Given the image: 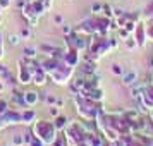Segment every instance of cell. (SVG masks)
Segmentation results:
<instances>
[{
  "instance_id": "cell-1",
  "label": "cell",
  "mask_w": 153,
  "mask_h": 146,
  "mask_svg": "<svg viewBox=\"0 0 153 146\" xmlns=\"http://www.w3.org/2000/svg\"><path fill=\"white\" fill-rule=\"evenodd\" d=\"M31 131H33V134L36 138H40L47 146L53 145V141L59 138V132H60L52 120H38V119H36L35 124L31 125Z\"/></svg>"
},
{
  "instance_id": "cell-2",
  "label": "cell",
  "mask_w": 153,
  "mask_h": 146,
  "mask_svg": "<svg viewBox=\"0 0 153 146\" xmlns=\"http://www.w3.org/2000/svg\"><path fill=\"white\" fill-rule=\"evenodd\" d=\"M21 12L26 17V21L29 22V26L31 28H36L40 17L45 12H48V10L45 7V2L43 0H24L22 2V7H21Z\"/></svg>"
},
{
  "instance_id": "cell-3",
  "label": "cell",
  "mask_w": 153,
  "mask_h": 146,
  "mask_svg": "<svg viewBox=\"0 0 153 146\" xmlns=\"http://www.w3.org/2000/svg\"><path fill=\"white\" fill-rule=\"evenodd\" d=\"M112 50L110 38H107V35H93L90 36V47H88V53L93 60H100L102 57L108 55Z\"/></svg>"
},
{
  "instance_id": "cell-4",
  "label": "cell",
  "mask_w": 153,
  "mask_h": 146,
  "mask_svg": "<svg viewBox=\"0 0 153 146\" xmlns=\"http://www.w3.org/2000/svg\"><path fill=\"white\" fill-rule=\"evenodd\" d=\"M62 60L69 67H79V64H81V52L76 48H67L65 52H64V57H62Z\"/></svg>"
},
{
  "instance_id": "cell-5",
  "label": "cell",
  "mask_w": 153,
  "mask_h": 146,
  "mask_svg": "<svg viewBox=\"0 0 153 146\" xmlns=\"http://www.w3.org/2000/svg\"><path fill=\"white\" fill-rule=\"evenodd\" d=\"M50 77H48V74H47V70L43 69L40 64L36 62V65L33 67V84L35 86H45L47 84V81H48Z\"/></svg>"
},
{
  "instance_id": "cell-6",
  "label": "cell",
  "mask_w": 153,
  "mask_h": 146,
  "mask_svg": "<svg viewBox=\"0 0 153 146\" xmlns=\"http://www.w3.org/2000/svg\"><path fill=\"white\" fill-rule=\"evenodd\" d=\"M132 36L138 40V43H139V47H141V48L146 47V43H148V31H146V26H145V22H143V21L136 24V29H134Z\"/></svg>"
},
{
  "instance_id": "cell-7",
  "label": "cell",
  "mask_w": 153,
  "mask_h": 146,
  "mask_svg": "<svg viewBox=\"0 0 153 146\" xmlns=\"http://www.w3.org/2000/svg\"><path fill=\"white\" fill-rule=\"evenodd\" d=\"M38 102H40V93H38V91H35V90L24 91V103H26V107H28V108L36 107V105H38Z\"/></svg>"
},
{
  "instance_id": "cell-8",
  "label": "cell",
  "mask_w": 153,
  "mask_h": 146,
  "mask_svg": "<svg viewBox=\"0 0 153 146\" xmlns=\"http://www.w3.org/2000/svg\"><path fill=\"white\" fill-rule=\"evenodd\" d=\"M38 119V113H36L33 108H24L22 110V124L24 125H33Z\"/></svg>"
},
{
  "instance_id": "cell-9",
  "label": "cell",
  "mask_w": 153,
  "mask_h": 146,
  "mask_svg": "<svg viewBox=\"0 0 153 146\" xmlns=\"http://www.w3.org/2000/svg\"><path fill=\"white\" fill-rule=\"evenodd\" d=\"M24 59H28V60H36L38 59V55H40V50H38V47H35V45H28V47H24Z\"/></svg>"
},
{
  "instance_id": "cell-10",
  "label": "cell",
  "mask_w": 153,
  "mask_h": 146,
  "mask_svg": "<svg viewBox=\"0 0 153 146\" xmlns=\"http://www.w3.org/2000/svg\"><path fill=\"white\" fill-rule=\"evenodd\" d=\"M138 83V74L134 72V70H129V72H124V76H122V84L126 86H132V84Z\"/></svg>"
},
{
  "instance_id": "cell-11",
  "label": "cell",
  "mask_w": 153,
  "mask_h": 146,
  "mask_svg": "<svg viewBox=\"0 0 153 146\" xmlns=\"http://www.w3.org/2000/svg\"><path fill=\"white\" fill-rule=\"evenodd\" d=\"M124 47H126V50H127V52H134V50L139 48V43H138V40H136V38L131 35V36H129V38L124 42Z\"/></svg>"
},
{
  "instance_id": "cell-12",
  "label": "cell",
  "mask_w": 153,
  "mask_h": 146,
  "mask_svg": "<svg viewBox=\"0 0 153 146\" xmlns=\"http://www.w3.org/2000/svg\"><path fill=\"white\" fill-rule=\"evenodd\" d=\"M53 124L57 125V129H59V131L62 132L64 129L67 127V124H69V120H67V117H65V115H62V113H60L59 117H55V119H53Z\"/></svg>"
},
{
  "instance_id": "cell-13",
  "label": "cell",
  "mask_w": 153,
  "mask_h": 146,
  "mask_svg": "<svg viewBox=\"0 0 153 146\" xmlns=\"http://www.w3.org/2000/svg\"><path fill=\"white\" fill-rule=\"evenodd\" d=\"M110 72L114 74V76L122 77V76H124V72H126V69L120 65V64H112V65H110Z\"/></svg>"
},
{
  "instance_id": "cell-14",
  "label": "cell",
  "mask_w": 153,
  "mask_h": 146,
  "mask_svg": "<svg viewBox=\"0 0 153 146\" xmlns=\"http://www.w3.org/2000/svg\"><path fill=\"white\" fill-rule=\"evenodd\" d=\"M7 43L10 45V47H17V45H21L22 43L21 35H19V33H17V35H9L7 36Z\"/></svg>"
},
{
  "instance_id": "cell-15",
  "label": "cell",
  "mask_w": 153,
  "mask_h": 146,
  "mask_svg": "<svg viewBox=\"0 0 153 146\" xmlns=\"http://www.w3.org/2000/svg\"><path fill=\"white\" fill-rule=\"evenodd\" d=\"M31 26H24V28H21V31H19V35H21L22 40H31L33 38V31H31Z\"/></svg>"
},
{
  "instance_id": "cell-16",
  "label": "cell",
  "mask_w": 153,
  "mask_h": 146,
  "mask_svg": "<svg viewBox=\"0 0 153 146\" xmlns=\"http://www.w3.org/2000/svg\"><path fill=\"white\" fill-rule=\"evenodd\" d=\"M10 145L12 146H24V134H14L12 139H10Z\"/></svg>"
},
{
  "instance_id": "cell-17",
  "label": "cell",
  "mask_w": 153,
  "mask_h": 146,
  "mask_svg": "<svg viewBox=\"0 0 153 146\" xmlns=\"http://www.w3.org/2000/svg\"><path fill=\"white\" fill-rule=\"evenodd\" d=\"M102 16H103V17H108V19H114V7H112V5H108V4H103Z\"/></svg>"
},
{
  "instance_id": "cell-18",
  "label": "cell",
  "mask_w": 153,
  "mask_h": 146,
  "mask_svg": "<svg viewBox=\"0 0 153 146\" xmlns=\"http://www.w3.org/2000/svg\"><path fill=\"white\" fill-rule=\"evenodd\" d=\"M47 108H48V115L50 117H59V115H60V113H62V108H60V107H59V105H52V107H47Z\"/></svg>"
},
{
  "instance_id": "cell-19",
  "label": "cell",
  "mask_w": 153,
  "mask_h": 146,
  "mask_svg": "<svg viewBox=\"0 0 153 146\" xmlns=\"http://www.w3.org/2000/svg\"><path fill=\"white\" fill-rule=\"evenodd\" d=\"M10 108V102L7 98H2L0 96V113H5V112Z\"/></svg>"
},
{
  "instance_id": "cell-20",
  "label": "cell",
  "mask_w": 153,
  "mask_h": 146,
  "mask_svg": "<svg viewBox=\"0 0 153 146\" xmlns=\"http://www.w3.org/2000/svg\"><path fill=\"white\" fill-rule=\"evenodd\" d=\"M102 9H103V4L102 2H97L91 5V14L93 16H102Z\"/></svg>"
},
{
  "instance_id": "cell-21",
  "label": "cell",
  "mask_w": 153,
  "mask_h": 146,
  "mask_svg": "<svg viewBox=\"0 0 153 146\" xmlns=\"http://www.w3.org/2000/svg\"><path fill=\"white\" fill-rule=\"evenodd\" d=\"M117 36H119V40H122V42H126L129 36H131V33L127 31V29H124V28H119L117 29Z\"/></svg>"
},
{
  "instance_id": "cell-22",
  "label": "cell",
  "mask_w": 153,
  "mask_h": 146,
  "mask_svg": "<svg viewBox=\"0 0 153 146\" xmlns=\"http://www.w3.org/2000/svg\"><path fill=\"white\" fill-rule=\"evenodd\" d=\"M12 4H14V0H0V9L2 10H9L12 7Z\"/></svg>"
},
{
  "instance_id": "cell-23",
  "label": "cell",
  "mask_w": 153,
  "mask_h": 146,
  "mask_svg": "<svg viewBox=\"0 0 153 146\" xmlns=\"http://www.w3.org/2000/svg\"><path fill=\"white\" fill-rule=\"evenodd\" d=\"M62 33L65 36H69V35H72V33H74V29H72V26H71V24H62Z\"/></svg>"
},
{
  "instance_id": "cell-24",
  "label": "cell",
  "mask_w": 153,
  "mask_h": 146,
  "mask_svg": "<svg viewBox=\"0 0 153 146\" xmlns=\"http://www.w3.org/2000/svg\"><path fill=\"white\" fill-rule=\"evenodd\" d=\"M52 146H65V141H64V136H59V138L53 141V145Z\"/></svg>"
},
{
  "instance_id": "cell-25",
  "label": "cell",
  "mask_w": 153,
  "mask_h": 146,
  "mask_svg": "<svg viewBox=\"0 0 153 146\" xmlns=\"http://www.w3.org/2000/svg\"><path fill=\"white\" fill-rule=\"evenodd\" d=\"M53 22H55L57 26H62V24H64L62 16H60V14H55V16H53Z\"/></svg>"
},
{
  "instance_id": "cell-26",
  "label": "cell",
  "mask_w": 153,
  "mask_h": 146,
  "mask_svg": "<svg viewBox=\"0 0 153 146\" xmlns=\"http://www.w3.org/2000/svg\"><path fill=\"white\" fill-rule=\"evenodd\" d=\"M4 91H5V83H4V81H0V95H2Z\"/></svg>"
},
{
  "instance_id": "cell-27",
  "label": "cell",
  "mask_w": 153,
  "mask_h": 146,
  "mask_svg": "<svg viewBox=\"0 0 153 146\" xmlns=\"http://www.w3.org/2000/svg\"><path fill=\"white\" fill-rule=\"evenodd\" d=\"M102 146H115V143H112V141H103Z\"/></svg>"
},
{
  "instance_id": "cell-28",
  "label": "cell",
  "mask_w": 153,
  "mask_h": 146,
  "mask_svg": "<svg viewBox=\"0 0 153 146\" xmlns=\"http://www.w3.org/2000/svg\"><path fill=\"white\" fill-rule=\"evenodd\" d=\"M0 45H4V35H2V31H0Z\"/></svg>"
},
{
  "instance_id": "cell-29",
  "label": "cell",
  "mask_w": 153,
  "mask_h": 146,
  "mask_svg": "<svg viewBox=\"0 0 153 146\" xmlns=\"http://www.w3.org/2000/svg\"><path fill=\"white\" fill-rule=\"evenodd\" d=\"M150 21H152V24H153V14H152V16H150Z\"/></svg>"
}]
</instances>
